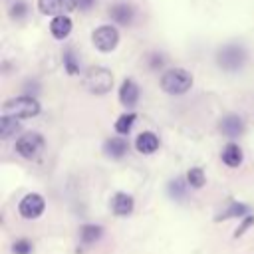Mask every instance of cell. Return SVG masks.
<instances>
[{"mask_svg":"<svg viewBox=\"0 0 254 254\" xmlns=\"http://www.w3.org/2000/svg\"><path fill=\"white\" fill-rule=\"evenodd\" d=\"M192 73L185 67H169L159 77V87L167 95H183L192 87Z\"/></svg>","mask_w":254,"mask_h":254,"instance_id":"2","label":"cell"},{"mask_svg":"<svg viewBox=\"0 0 254 254\" xmlns=\"http://www.w3.org/2000/svg\"><path fill=\"white\" fill-rule=\"evenodd\" d=\"M218 131H220L224 137H228V139H238V137L244 135L246 123H244V119H242L240 115L228 113V115H224V117L218 121Z\"/></svg>","mask_w":254,"mask_h":254,"instance_id":"10","label":"cell"},{"mask_svg":"<svg viewBox=\"0 0 254 254\" xmlns=\"http://www.w3.org/2000/svg\"><path fill=\"white\" fill-rule=\"evenodd\" d=\"M71 30H73V22H71L69 16H56V18L50 20V34L58 42L67 40Z\"/></svg>","mask_w":254,"mask_h":254,"instance_id":"14","label":"cell"},{"mask_svg":"<svg viewBox=\"0 0 254 254\" xmlns=\"http://www.w3.org/2000/svg\"><path fill=\"white\" fill-rule=\"evenodd\" d=\"M62 64H64V69L67 75H77L79 73V56L77 52L73 50V46H67L64 52H62Z\"/></svg>","mask_w":254,"mask_h":254,"instance_id":"21","label":"cell"},{"mask_svg":"<svg viewBox=\"0 0 254 254\" xmlns=\"http://www.w3.org/2000/svg\"><path fill=\"white\" fill-rule=\"evenodd\" d=\"M220 159H222V163H224L226 167L236 169V167H240L242 161H244V151H242V147H240L238 143L230 141V143H226V145L222 147Z\"/></svg>","mask_w":254,"mask_h":254,"instance_id":"16","label":"cell"},{"mask_svg":"<svg viewBox=\"0 0 254 254\" xmlns=\"http://www.w3.org/2000/svg\"><path fill=\"white\" fill-rule=\"evenodd\" d=\"M185 179H187V183H189L190 189H202L206 185V175H204V171L200 167H190L187 171Z\"/></svg>","mask_w":254,"mask_h":254,"instance_id":"23","label":"cell"},{"mask_svg":"<svg viewBox=\"0 0 254 254\" xmlns=\"http://www.w3.org/2000/svg\"><path fill=\"white\" fill-rule=\"evenodd\" d=\"M109 206H111V212H113L115 216H129V214L135 210V198H133L129 192L117 190V192L111 196Z\"/></svg>","mask_w":254,"mask_h":254,"instance_id":"12","label":"cell"},{"mask_svg":"<svg viewBox=\"0 0 254 254\" xmlns=\"http://www.w3.org/2000/svg\"><path fill=\"white\" fill-rule=\"evenodd\" d=\"M10 16H12L14 20H24V18L28 16V2H26V0H16V2H12V6H10Z\"/></svg>","mask_w":254,"mask_h":254,"instance_id":"24","label":"cell"},{"mask_svg":"<svg viewBox=\"0 0 254 254\" xmlns=\"http://www.w3.org/2000/svg\"><path fill=\"white\" fill-rule=\"evenodd\" d=\"M189 183L185 177H175L167 183V194L175 200V202H183L187 198V192H189Z\"/></svg>","mask_w":254,"mask_h":254,"instance_id":"19","label":"cell"},{"mask_svg":"<svg viewBox=\"0 0 254 254\" xmlns=\"http://www.w3.org/2000/svg\"><path fill=\"white\" fill-rule=\"evenodd\" d=\"M95 4H97V0H77V8H79L81 12H89Z\"/></svg>","mask_w":254,"mask_h":254,"instance_id":"28","label":"cell"},{"mask_svg":"<svg viewBox=\"0 0 254 254\" xmlns=\"http://www.w3.org/2000/svg\"><path fill=\"white\" fill-rule=\"evenodd\" d=\"M147 62H149V67H151V69H159V67L165 65V56L159 54V52H151V54L147 56Z\"/></svg>","mask_w":254,"mask_h":254,"instance_id":"26","label":"cell"},{"mask_svg":"<svg viewBox=\"0 0 254 254\" xmlns=\"http://www.w3.org/2000/svg\"><path fill=\"white\" fill-rule=\"evenodd\" d=\"M46 210V198L40 192H28L18 202V214L24 220H36Z\"/></svg>","mask_w":254,"mask_h":254,"instance_id":"7","label":"cell"},{"mask_svg":"<svg viewBox=\"0 0 254 254\" xmlns=\"http://www.w3.org/2000/svg\"><path fill=\"white\" fill-rule=\"evenodd\" d=\"M34 252V244L28 238H18L12 242V254H32Z\"/></svg>","mask_w":254,"mask_h":254,"instance_id":"25","label":"cell"},{"mask_svg":"<svg viewBox=\"0 0 254 254\" xmlns=\"http://www.w3.org/2000/svg\"><path fill=\"white\" fill-rule=\"evenodd\" d=\"M252 212H250V206L248 204H244V202H238V200H228V204H226V208L218 214V216H214V220L216 222H220V220H228V218H246V216H250Z\"/></svg>","mask_w":254,"mask_h":254,"instance_id":"17","label":"cell"},{"mask_svg":"<svg viewBox=\"0 0 254 254\" xmlns=\"http://www.w3.org/2000/svg\"><path fill=\"white\" fill-rule=\"evenodd\" d=\"M250 226H254V214H250V216H246V218H242V222H240V226L236 228V232H234V238H240Z\"/></svg>","mask_w":254,"mask_h":254,"instance_id":"27","label":"cell"},{"mask_svg":"<svg viewBox=\"0 0 254 254\" xmlns=\"http://www.w3.org/2000/svg\"><path fill=\"white\" fill-rule=\"evenodd\" d=\"M38 12L44 16H67L77 10V0H36Z\"/></svg>","mask_w":254,"mask_h":254,"instance_id":"8","label":"cell"},{"mask_svg":"<svg viewBox=\"0 0 254 254\" xmlns=\"http://www.w3.org/2000/svg\"><path fill=\"white\" fill-rule=\"evenodd\" d=\"M83 87L91 95H107L113 89V73L103 65H91L83 73Z\"/></svg>","mask_w":254,"mask_h":254,"instance_id":"4","label":"cell"},{"mask_svg":"<svg viewBox=\"0 0 254 254\" xmlns=\"http://www.w3.org/2000/svg\"><path fill=\"white\" fill-rule=\"evenodd\" d=\"M109 18L117 26H129L135 20V8L129 2H113L109 6Z\"/></svg>","mask_w":254,"mask_h":254,"instance_id":"11","label":"cell"},{"mask_svg":"<svg viewBox=\"0 0 254 254\" xmlns=\"http://www.w3.org/2000/svg\"><path fill=\"white\" fill-rule=\"evenodd\" d=\"M101 151H103L105 157H109V159H113V161H119V159H123V157L127 155L129 143H127L125 137H109V139L103 141Z\"/></svg>","mask_w":254,"mask_h":254,"instance_id":"13","label":"cell"},{"mask_svg":"<svg viewBox=\"0 0 254 254\" xmlns=\"http://www.w3.org/2000/svg\"><path fill=\"white\" fill-rule=\"evenodd\" d=\"M214 62H216L218 69H222L226 73H236L248 64V50L240 42L222 44L214 54Z\"/></svg>","mask_w":254,"mask_h":254,"instance_id":"1","label":"cell"},{"mask_svg":"<svg viewBox=\"0 0 254 254\" xmlns=\"http://www.w3.org/2000/svg\"><path fill=\"white\" fill-rule=\"evenodd\" d=\"M103 236V226L95 222H85L79 226V244L81 246H91Z\"/></svg>","mask_w":254,"mask_h":254,"instance_id":"18","label":"cell"},{"mask_svg":"<svg viewBox=\"0 0 254 254\" xmlns=\"http://www.w3.org/2000/svg\"><path fill=\"white\" fill-rule=\"evenodd\" d=\"M20 129H22L20 119L10 117V115H2V117H0V139H2V141H6V139H10V137H14Z\"/></svg>","mask_w":254,"mask_h":254,"instance_id":"22","label":"cell"},{"mask_svg":"<svg viewBox=\"0 0 254 254\" xmlns=\"http://www.w3.org/2000/svg\"><path fill=\"white\" fill-rule=\"evenodd\" d=\"M117 95H119V103H121L127 111H131V109L139 103V95H141L139 83H137L133 77H125V79L121 81V85H119Z\"/></svg>","mask_w":254,"mask_h":254,"instance_id":"9","label":"cell"},{"mask_svg":"<svg viewBox=\"0 0 254 254\" xmlns=\"http://www.w3.org/2000/svg\"><path fill=\"white\" fill-rule=\"evenodd\" d=\"M135 121H137V113H135V111H125V113H121V115L115 119V123H113V129H115L117 137H127V135L131 133Z\"/></svg>","mask_w":254,"mask_h":254,"instance_id":"20","label":"cell"},{"mask_svg":"<svg viewBox=\"0 0 254 254\" xmlns=\"http://www.w3.org/2000/svg\"><path fill=\"white\" fill-rule=\"evenodd\" d=\"M42 113V103L32 95H16L2 103V115H10L16 119H32Z\"/></svg>","mask_w":254,"mask_h":254,"instance_id":"3","label":"cell"},{"mask_svg":"<svg viewBox=\"0 0 254 254\" xmlns=\"http://www.w3.org/2000/svg\"><path fill=\"white\" fill-rule=\"evenodd\" d=\"M119 30L115 24H99L91 32V44L99 54H111L119 46Z\"/></svg>","mask_w":254,"mask_h":254,"instance_id":"5","label":"cell"},{"mask_svg":"<svg viewBox=\"0 0 254 254\" xmlns=\"http://www.w3.org/2000/svg\"><path fill=\"white\" fill-rule=\"evenodd\" d=\"M44 145H46V139H44L42 133H38V131H26V133H22V135L16 139L14 151H16L22 159H36V157L42 153Z\"/></svg>","mask_w":254,"mask_h":254,"instance_id":"6","label":"cell"},{"mask_svg":"<svg viewBox=\"0 0 254 254\" xmlns=\"http://www.w3.org/2000/svg\"><path fill=\"white\" fill-rule=\"evenodd\" d=\"M159 145H161V141L153 131H141L135 137V149L141 155H153L155 151H159Z\"/></svg>","mask_w":254,"mask_h":254,"instance_id":"15","label":"cell"}]
</instances>
